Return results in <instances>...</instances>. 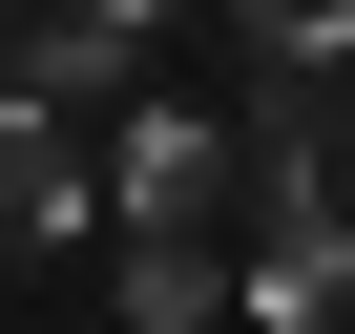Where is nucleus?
<instances>
[{
	"instance_id": "1",
	"label": "nucleus",
	"mask_w": 355,
	"mask_h": 334,
	"mask_svg": "<svg viewBox=\"0 0 355 334\" xmlns=\"http://www.w3.org/2000/svg\"><path fill=\"white\" fill-rule=\"evenodd\" d=\"M84 209L125 230V313H146V334L230 313V272H251V146H230L209 105H146V125H125V167H105Z\"/></svg>"
},
{
	"instance_id": "2",
	"label": "nucleus",
	"mask_w": 355,
	"mask_h": 334,
	"mask_svg": "<svg viewBox=\"0 0 355 334\" xmlns=\"http://www.w3.org/2000/svg\"><path fill=\"white\" fill-rule=\"evenodd\" d=\"M84 188H105V167L63 146V105H21V84H0V272H42V251L84 230Z\"/></svg>"
},
{
	"instance_id": "3",
	"label": "nucleus",
	"mask_w": 355,
	"mask_h": 334,
	"mask_svg": "<svg viewBox=\"0 0 355 334\" xmlns=\"http://www.w3.org/2000/svg\"><path fill=\"white\" fill-rule=\"evenodd\" d=\"M125 63H146V21H105V0H63V21L0 42V84H21V105H84V84H125Z\"/></svg>"
},
{
	"instance_id": "4",
	"label": "nucleus",
	"mask_w": 355,
	"mask_h": 334,
	"mask_svg": "<svg viewBox=\"0 0 355 334\" xmlns=\"http://www.w3.org/2000/svg\"><path fill=\"white\" fill-rule=\"evenodd\" d=\"M251 63H355V0H230Z\"/></svg>"
},
{
	"instance_id": "5",
	"label": "nucleus",
	"mask_w": 355,
	"mask_h": 334,
	"mask_svg": "<svg viewBox=\"0 0 355 334\" xmlns=\"http://www.w3.org/2000/svg\"><path fill=\"white\" fill-rule=\"evenodd\" d=\"M334 209H355V125H334Z\"/></svg>"
},
{
	"instance_id": "6",
	"label": "nucleus",
	"mask_w": 355,
	"mask_h": 334,
	"mask_svg": "<svg viewBox=\"0 0 355 334\" xmlns=\"http://www.w3.org/2000/svg\"><path fill=\"white\" fill-rule=\"evenodd\" d=\"M105 21H167V0H105Z\"/></svg>"
}]
</instances>
